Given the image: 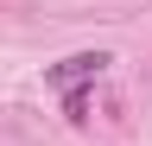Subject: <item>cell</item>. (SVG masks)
Returning <instances> with one entry per match:
<instances>
[{"label": "cell", "instance_id": "obj_1", "mask_svg": "<svg viewBox=\"0 0 152 146\" xmlns=\"http://www.w3.org/2000/svg\"><path fill=\"white\" fill-rule=\"evenodd\" d=\"M102 70H108V57H102V51H76V57H64V64H51V70H45V83L70 95V89H83V83H95Z\"/></svg>", "mask_w": 152, "mask_h": 146}, {"label": "cell", "instance_id": "obj_2", "mask_svg": "<svg viewBox=\"0 0 152 146\" xmlns=\"http://www.w3.org/2000/svg\"><path fill=\"white\" fill-rule=\"evenodd\" d=\"M64 108H70V121H89V95H83V89H70Z\"/></svg>", "mask_w": 152, "mask_h": 146}]
</instances>
